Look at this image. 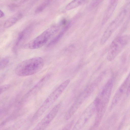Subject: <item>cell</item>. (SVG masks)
I'll return each mask as SVG.
<instances>
[{"label": "cell", "mask_w": 130, "mask_h": 130, "mask_svg": "<svg viewBox=\"0 0 130 130\" xmlns=\"http://www.w3.org/2000/svg\"><path fill=\"white\" fill-rule=\"evenodd\" d=\"M9 58L8 57H5L3 58L0 61V69H3L6 67L9 63Z\"/></svg>", "instance_id": "15"}, {"label": "cell", "mask_w": 130, "mask_h": 130, "mask_svg": "<svg viewBox=\"0 0 130 130\" xmlns=\"http://www.w3.org/2000/svg\"><path fill=\"white\" fill-rule=\"evenodd\" d=\"M70 82L69 79L65 80L50 93L35 113L33 120L38 119L48 109L59 97Z\"/></svg>", "instance_id": "3"}, {"label": "cell", "mask_w": 130, "mask_h": 130, "mask_svg": "<svg viewBox=\"0 0 130 130\" xmlns=\"http://www.w3.org/2000/svg\"><path fill=\"white\" fill-rule=\"evenodd\" d=\"M59 29V27L56 26L48 28L27 43L24 46V47L28 49L34 50L42 47L57 32Z\"/></svg>", "instance_id": "5"}, {"label": "cell", "mask_w": 130, "mask_h": 130, "mask_svg": "<svg viewBox=\"0 0 130 130\" xmlns=\"http://www.w3.org/2000/svg\"><path fill=\"white\" fill-rule=\"evenodd\" d=\"M50 76V75L47 74L42 77L30 90L25 95V98H28L36 94L40 90L47 81Z\"/></svg>", "instance_id": "11"}, {"label": "cell", "mask_w": 130, "mask_h": 130, "mask_svg": "<svg viewBox=\"0 0 130 130\" xmlns=\"http://www.w3.org/2000/svg\"><path fill=\"white\" fill-rule=\"evenodd\" d=\"M48 4L45 1L36 8L35 11V13H37L41 12Z\"/></svg>", "instance_id": "16"}, {"label": "cell", "mask_w": 130, "mask_h": 130, "mask_svg": "<svg viewBox=\"0 0 130 130\" xmlns=\"http://www.w3.org/2000/svg\"><path fill=\"white\" fill-rule=\"evenodd\" d=\"M100 77L89 84L82 92L75 102L66 112L65 118L66 120L70 119L83 102L91 95L100 83L101 80Z\"/></svg>", "instance_id": "4"}, {"label": "cell", "mask_w": 130, "mask_h": 130, "mask_svg": "<svg viewBox=\"0 0 130 130\" xmlns=\"http://www.w3.org/2000/svg\"><path fill=\"white\" fill-rule=\"evenodd\" d=\"M62 104L60 102L56 105L34 127V130H43L49 125L55 117Z\"/></svg>", "instance_id": "9"}, {"label": "cell", "mask_w": 130, "mask_h": 130, "mask_svg": "<svg viewBox=\"0 0 130 130\" xmlns=\"http://www.w3.org/2000/svg\"><path fill=\"white\" fill-rule=\"evenodd\" d=\"M104 0H92L90 4L91 8H94L98 6Z\"/></svg>", "instance_id": "17"}, {"label": "cell", "mask_w": 130, "mask_h": 130, "mask_svg": "<svg viewBox=\"0 0 130 130\" xmlns=\"http://www.w3.org/2000/svg\"><path fill=\"white\" fill-rule=\"evenodd\" d=\"M44 65L43 59L36 57L24 60L17 66L15 72L18 76L24 77L34 74L40 71Z\"/></svg>", "instance_id": "2"}, {"label": "cell", "mask_w": 130, "mask_h": 130, "mask_svg": "<svg viewBox=\"0 0 130 130\" xmlns=\"http://www.w3.org/2000/svg\"><path fill=\"white\" fill-rule=\"evenodd\" d=\"M130 82V72L116 91L112 99L110 108H114L119 103L124 94L126 93Z\"/></svg>", "instance_id": "10"}, {"label": "cell", "mask_w": 130, "mask_h": 130, "mask_svg": "<svg viewBox=\"0 0 130 130\" xmlns=\"http://www.w3.org/2000/svg\"><path fill=\"white\" fill-rule=\"evenodd\" d=\"M22 16L20 13L15 14L5 22L4 25V27L8 28L12 26L22 18Z\"/></svg>", "instance_id": "13"}, {"label": "cell", "mask_w": 130, "mask_h": 130, "mask_svg": "<svg viewBox=\"0 0 130 130\" xmlns=\"http://www.w3.org/2000/svg\"><path fill=\"white\" fill-rule=\"evenodd\" d=\"M32 26H30L21 31L19 35L15 42L14 50H16L18 47L28 36L32 31Z\"/></svg>", "instance_id": "12"}, {"label": "cell", "mask_w": 130, "mask_h": 130, "mask_svg": "<svg viewBox=\"0 0 130 130\" xmlns=\"http://www.w3.org/2000/svg\"><path fill=\"white\" fill-rule=\"evenodd\" d=\"M26 1L27 0H26Z\"/></svg>", "instance_id": "21"}, {"label": "cell", "mask_w": 130, "mask_h": 130, "mask_svg": "<svg viewBox=\"0 0 130 130\" xmlns=\"http://www.w3.org/2000/svg\"><path fill=\"white\" fill-rule=\"evenodd\" d=\"M10 87V85L9 84L1 86L0 87L1 94L8 89Z\"/></svg>", "instance_id": "18"}, {"label": "cell", "mask_w": 130, "mask_h": 130, "mask_svg": "<svg viewBox=\"0 0 130 130\" xmlns=\"http://www.w3.org/2000/svg\"><path fill=\"white\" fill-rule=\"evenodd\" d=\"M113 79L112 77L108 80L96 98V114L93 126L95 127L99 125L106 111L112 92Z\"/></svg>", "instance_id": "1"}, {"label": "cell", "mask_w": 130, "mask_h": 130, "mask_svg": "<svg viewBox=\"0 0 130 130\" xmlns=\"http://www.w3.org/2000/svg\"><path fill=\"white\" fill-rule=\"evenodd\" d=\"M88 0H73L66 6L65 8L70 10L75 8L85 3Z\"/></svg>", "instance_id": "14"}, {"label": "cell", "mask_w": 130, "mask_h": 130, "mask_svg": "<svg viewBox=\"0 0 130 130\" xmlns=\"http://www.w3.org/2000/svg\"><path fill=\"white\" fill-rule=\"evenodd\" d=\"M0 18L4 16V14L3 12L1 10H0Z\"/></svg>", "instance_id": "20"}, {"label": "cell", "mask_w": 130, "mask_h": 130, "mask_svg": "<svg viewBox=\"0 0 130 130\" xmlns=\"http://www.w3.org/2000/svg\"><path fill=\"white\" fill-rule=\"evenodd\" d=\"M127 10H123L108 25L102 37L100 44H104L123 22L126 14Z\"/></svg>", "instance_id": "8"}, {"label": "cell", "mask_w": 130, "mask_h": 130, "mask_svg": "<svg viewBox=\"0 0 130 130\" xmlns=\"http://www.w3.org/2000/svg\"><path fill=\"white\" fill-rule=\"evenodd\" d=\"M126 94L127 95H128L130 94V82Z\"/></svg>", "instance_id": "19"}, {"label": "cell", "mask_w": 130, "mask_h": 130, "mask_svg": "<svg viewBox=\"0 0 130 130\" xmlns=\"http://www.w3.org/2000/svg\"><path fill=\"white\" fill-rule=\"evenodd\" d=\"M130 36L127 35L118 36L111 43L108 50L107 58L109 61L113 60L128 45Z\"/></svg>", "instance_id": "6"}, {"label": "cell", "mask_w": 130, "mask_h": 130, "mask_svg": "<svg viewBox=\"0 0 130 130\" xmlns=\"http://www.w3.org/2000/svg\"><path fill=\"white\" fill-rule=\"evenodd\" d=\"M97 103L96 98L83 111L74 125L73 129H80L86 125L96 112Z\"/></svg>", "instance_id": "7"}]
</instances>
